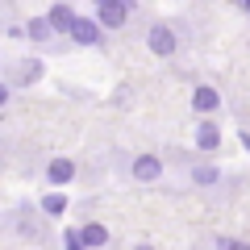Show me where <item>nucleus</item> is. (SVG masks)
<instances>
[{
  "instance_id": "6",
  "label": "nucleus",
  "mask_w": 250,
  "mask_h": 250,
  "mask_svg": "<svg viewBox=\"0 0 250 250\" xmlns=\"http://www.w3.org/2000/svg\"><path fill=\"white\" fill-rule=\"evenodd\" d=\"M80 242H83V250L108 246V229H104V225H80Z\"/></svg>"
},
{
  "instance_id": "13",
  "label": "nucleus",
  "mask_w": 250,
  "mask_h": 250,
  "mask_svg": "<svg viewBox=\"0 0 250 250\" xmlns=\"http://www.w3.org/2000/svg\"><path fill=\"white\" fill-rule=\"evenodd\" d=\"M67 250H83V242H80V229H67Z\"/></svg>"
},
{
  "instance_id": "9",
  "label": "nucleus",
  "mask_w": 250,
  "mask_h": 250,
  "mask_svg": "<svg viewBox=\"0 0 250 250\" xmlns=\"http://www.w3.org/2000/svg\"><path fill=\"white\" fill-rule=\"evenodd\" d=\"M71 175H75V163H67V159H54L50 163V184H67Z\"/></svg>"
},
{
  "instance_id": "11",
  "label": "nucleus",
  "mask_w": 250,
  "mask_h": 250,
  "mask_svg": "<svg viewBox=\"0 0 250 250\" xmlns=\"http://www.w3.org/2000/svg\"><path fill=\"white\" fill-rule=\"evenodd\" d=\"M42 208H46L50 217H62V213H67V196H59V192H54V196L42 200Z\"/></svg>"
},
{
  "instance_id": "10",
  "label": "nucleus",
  "mask_w": 250,
  "mask_h": 250,
  "mask_svg": "<svg viewBox=\"0 0 250 250\" xmlns=\"http://www.w3.org/2000/svg\"><path fill=\"white\" fill-rule=\"evenodd\" d=\"M29 38H34V42H46V38H50L54 34V29H50V21H46V17H38V21H29Z\"/></svg>"
},
{
  "instance_id": "3",
  "label": "nucleus",
  "mask_w": 250,
  "mask_h": 250,
  "mask_svg": "<svg viewBox=\"0 0 250 250\" xmlns=\"http://www.w3.org/2000/svg\"><path fill=\"white\" fill-rule=\"evenodd\" d=\"M46 21H50V29H62V34H71L80 17H75V9H71V4H54V9L46 13Z\"/></svg>"
},
{
  "instance_id": "16",
  "label": "nucleus",
  "mask_w": 250,
  "mask_h": 250,
  "mask_svg": "<svg viewBox=\"0 0 250 250\" xmlns=\"http://www.w3.org/2000/svg\"><path fill=\"white\" fill-rule=\"evenodd\" d=\"M138 250H154V246H138Z\"/></svg>"
},
{
  "instance_id": "2",
  "label": "nucleus",
  "mask_w": 250,
  "mask_h": 250,
  "mask_svg": "<svg viewBox=\"0 0 250 250\" xmlns=\"http://www.w3.org/2000/svg\"><path fill=\"white\" fill-rule=\"evenodd\" d=\"M146 42H150V50L163 54V59H167V54H175V34H171L167 25H150V38H146Z\"/></svg>"
},
{
  "instance_id": "5",
  "label": "nucleus",
  "mask_w": 250,
  "mask_h": 250,
  "mask_svg": "<svg viewBox=\"0 0 250 250\" xmlns=\"http://www.w3.org/2000/svg\"><path fill=\"white\" fill-rule=\"evenodd\" d=\"M71 38L80 46H96L100 42V25H96V21H88V17H80V21H75V29H71Z\"/></svg>"
},
{
  "instance_id": "4",
  "label": "nucleus",
  "mask_w": 250,
  "mask_h": 250,
  "mask_svg": "<svg viewBox=\"0 0 250 250\" xmlns=\"http://www.w3.org/2000/svg\"><path fill=\"white\" fill-rule=\"evenodd\" d=\"M163 175V163L154 159V154H138L134 159V179H142V184H150V179Z\"/></svg>"
},
{
  "instance_id": "17",
  "label": "nucleus",
  "mask_w": 250,
  "mask_h": 250,
  "mask_svg": "<svg viewBox=\"0 0 250 250\" xmlns=\"http://www.w3.org/2000/svg\"><path fill=\"white\" fill-rule=\"evenodd\" d=\"M246 13H250V4H246Z\"/></svg>"
},
{
  "instance_id": "8",
  "label": "nucleus",
  "mask_w": 250,
  "mask_h": 250,
  "mask_svg": "<svg viewBox=\"0 0 250 250\" xmlns=\"http://www.w3.org/2000/svg\"><path fill=\"white\" fill-rule=\"evenodd\" d=\"M217 142H221L217 125H213V121H200V125H196V146H200V150H217Z\"/></svg>"
},
{
  "instance_id": "1",
  "label": "nucleus",
  "mask_w": 250,
  "mask_h": 250,
  "mask_svg": "<svg viewBox=\"0 0 250 250\" xmlns=\"http://www.w3.org/2000/svg\"><path fill=\"white\" fill-rule=\"evenodd\" d=\"M129 21V4L125 0H100L96 4V25L100 29H121Z\"/></svg>"
},
{
  "instance_id": "7",
  "label": "nucleus",
  "mask_w": 250,
  "mask_h": 250,
  "mask_svg": "<svg viewBox=\"0 0 250 250\" xmlns=\"http://www.w3.org/2000/svg\"><path fill=\"white\" fill-rule=\"evenodd\" d=\"M192 104H196L200 113H213V108L221 104V96H217V88H208V83H200V88L192 92Z\"/></svg>"
},
{
  "instance_id": "15",
  "label": "nucleus",
  "mask_w": 250,
  "mask_h": 250,
  "mask_svg": "<svg viewBox=\"0 0 250 250\" xmlns=\"http://www.w3.org/2000/svg\"><path fill=\"white\" fill-rule=\"evenodd\" d=\"M9 104V88H4V83H0V108Z\"/></svg>"
},
{
  "instance_id": "14",
  "label": "nucleus",
  "mask_w": 250,
  "mask_h": 250,
  "mask_svg": "<svg viewBox=\"0 0 250 250\" xmlns=\"http://www.w3.org/2000/svg\"><path fill=\"white\" fill-rule=\"evenodd\" d=\"M217 246H221V250H250L246 242H233V238H221V242H217Z\"/></svg>"
},
{
  "instance_id": "12",
  "label": "nucleus",
  "mask_w": 250,
  "mask_h": 250,
  "mask_svg": "<svg viewBox=\"0 0 250 250\" xmlns=\"http://www.w3.org/2000/svg\"><path fill=\"white\" fill-rule=\"evenodd\" d=\"M192 179H196V184H213V179H217V167H208V163H205V167L192 171Z\"/></svg>"
}]
</instances>
